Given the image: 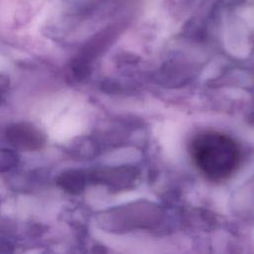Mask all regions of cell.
<instances>
[{
	"mask_svg": "<svg viewBox=\"0 0 254 254\" xmlns=\"http://www.w3.org/2000/svg\"><path fill=\"white\" fill-rule=\"evenodd\" d=\"M190 154L199 172L212 182H221L231 177L241 158L235 141L216 131L196 135L190 143Z\"/></svg>",
	"mask_w": 254,
	"mask_h": 254,
	"instance_id": "cell-1",
	"label": "cell"
},
{
	"mask_svg": "<svg viewBox=\"0 0 254 254\" xmlns=\"http://www.w3.org/2000/svg\"><path fill=\"white\" fill-rule=\"evenodd\" d=\"M6 138L16 148L35 151L45 144L44 133L33 124L20 122L10 125L6 130Z\"/></svg>",
	"mask_w": 254,
	"mask_h": 254,
	"instance_id": "cell-2",
	"label": "cell"
},
{
	"mask_svg": "<svg viewBox=\"0 0 254 254\" xmlns=\"http://www.w3.org/2000/svg\"><path fill=\"white\" fill-rule=\"evenodd\" d=\"M58 186L69 193L79 192L85 184L84 174L80 171L69 170L64 171L57 178Z\"/></svg>",
	"mask_w": 254,
	"mask_h": 254,
	"instance_id": "cell-3",
	"label": "cell"
},
{
	"mask_svg": "<svg viewBox=\"0 0 254 254\" xmlns=\"http://www.w3.org/2000/svg\"><path fill=\"white\" fill-rule=\"evenodd\" d=\"M18 155L13 150L0 149V173L7 172L18 164Z\"/></svg>",
	"mask_w": 254,
	"mask_h": 254,
	"instance_id": "cell-4",
	"label": "cell"
},
{
	"mask_svg": "<svg viewBox=\"0 0 254 254\" xmlns=\"http://www.w3.org/2000/svg\"><path fill=\"white\" fill-rule=\"evenodd\" d=\"M9 83V80L6 76L0 74V88H3V87H6Z\"/></svg>",
	"mask_w": 254,
	"mask_h": 254,
	"instance_id": "cell-5",
	"label": "cell"
},
{
	"mask_svg": "<svg viewBox=\"0 0 254 254\" xmlns=\"http://www.w3.org/2000/svg\"><path fill=\"white\" fill-rule=\"evenodd\" d=\"M0 102H1V94H0Z\"/></svg>",
	"mask_w": 254,
	"mask_h": 254,
	"instance_id": "cell-6",
	"label": "cell"
}]
</instances>
